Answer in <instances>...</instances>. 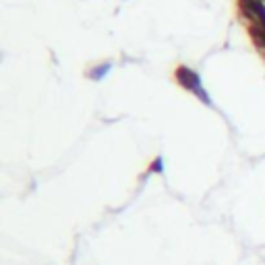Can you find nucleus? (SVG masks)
I'll return each mask as SVG.
<instances>
[{"instance_id": "obj_1", "label": "nucleus", "mask_w": 265, "mask_h": 265, "mask_svg": "<svg viewBox=\"0 0 265 265\" xmlns=\"http://www.w3.org/2000/svg\"><path fill=\"white\" fill-rule=\"evenodd\" d=\"M174 79H176V83H179L183 90H187V92H191V94H195L199 87H203V83H201V75L197 73V70H193L191 66H185V64H181V66H176V70H174Z\"/></svg>"}, {"instance_id": "obj_2", "label": "nucleus", "mask_w": 265, "mask_h": 265, "mask_svg": "<svg viewBox=\"0 0 265 265\" xmlns=\"http://www.w3.org/2000/svg\"><path fill=\"white\" fill-rule=\"evenodd\" d=\"M110 70H112V62H100L96 66L90 68V73H87V77H90L92 81H102L110 75Z\"/></svg>"}, {"instance_id": "obj_3", "label": "nucleus", "mask_w": 265, "mask_h": 265, "mask_svg": "<svg viewBox=\"0 0 265 265\" xmlns=\"http://www.w3.org/2000/svg\"><path fill=\"white\" fill-rule=\"evenodd\" d=\"M149 174H164V157L162 155H157L155 160L149 164Z\"/></svg>"}, {"instance_id": "obj_4", "label": "nucleus", "mask_w": 265, "mask_h": 265, "mask_svg": "<svg viewBox=\"0 0 265 265\" xmlns=\"http://www.w3.org/2000/svg\"><path fill=\"white\" fill-rule=\"evenodd\" d=\"M263 3H265V0H263Z\"/></svg>"}]
</instances>
